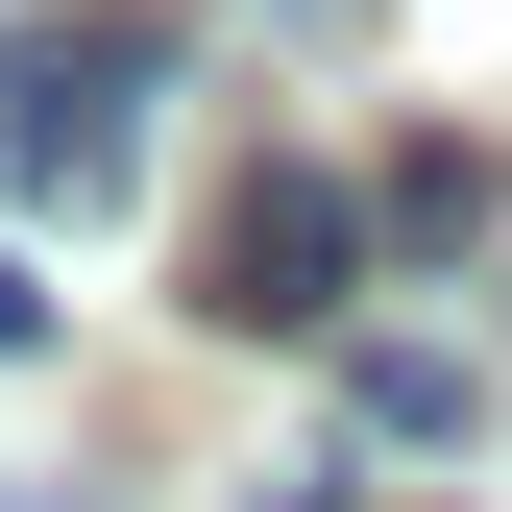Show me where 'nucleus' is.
Segmentation results:
<instances>
[{
    "instance_id": "39448f33",
    "label": "nucleus",
    "mask_w": 512,
    "mask_h": 512,
    "mask_svg": "<svg viewBox=\"0 0 512 512\" xmlns=\"http://www.w3.org/2000/svg\"><path fill=\"white\" fill-rule=\"evenodd\" d=\"M0 366H49V269H25V244H0Z\"/></svg>"
},
{
    "instance_id": "20e7f679",
    "label": "nucleus",
    "mask_w": 512,
    "mask_h": 512,
    "mask_svg": "<svg viewBox=\"0 0 512 512\" xmlns=\"http://www.w3.org/2000/svg\"><path fill=\"white\" fill-rule=\"evenodd\" d=\"M366 244H488V147H415L391 196H366Z\"/></svg>"
},
{
    "instance_id": "f257e3e1",
    "label": "nucleus",
    "mask_w": 512,
    "mask_h": 512,
    "mask_svg": "<svg viewBox=\"0 0 512 512\" xmlns=\"http://www.w3.org/2000/svg\"><path fill=\"white\" fill-rule=\"evenodd\" d=\"M147 98H171V49L74 0V25L0 49V171H25L49 220H122V196H147Z\"/></svg>"
},
{
    "instance_id": "f03ea898",
    "label": "nucleus",
    "mask_w": 512,
    "mask_h": 512,
    "mask_svg": "<svg viewBox=\"0 0 512 512\" xmlns=\"http://www.w3.org/2000/svg\"><path fill=\"white\" fill-rule=\"evenodd\" d=\"M366 293V196H342V171H244V196H220V342H317V317H342Z\"/></svg>"
},
{
    "instance_id": "423d86ee",
    "label": "nucleus",
    "mask_w": 512,
    "mask_h": 512,
    "mask_svg": "<svg viewBox=\"0 0 512 512\" xmlns=\"http://www.w3.org/2000/svg\"><path fill=\"white\" fill-rule=\"evenodd\" d=\"M269 25H366V0H269Z\"/></svg>"
},
{
    "instance_id": "7ed1b4c3",
    "label": "nucleus",
    "mask_w": 512,
    "mask_h": 512,
    "mask_svg": "<svg viewBox=\"0 0 512 512\" xmlns=\"http://www.w3.org/2000/svg\"><path fill=\"white\" fill-rule=\"evenodd\" d=\"M464 415H488V366H464V342H366V366H342V439H391V464H439Z\"/></svg>"
}]
</instances>
